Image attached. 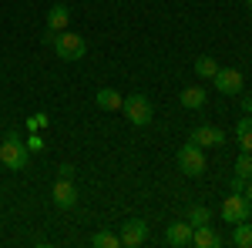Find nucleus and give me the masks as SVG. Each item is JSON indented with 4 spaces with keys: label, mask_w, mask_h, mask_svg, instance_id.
Masks as SVG:
<instances>
[{
    "label": "nucleus",
    "mask_w": 252,
    "mask_h": 248,
    "mask_svg": "<svg viewBox=\"0 0 252 248\" xmlns=\"http://www.w3.org/2000/svg\"><path fill=\"white\" fill-rule=\"evenodd\" d=\"M0 165L7 171H24L27 168V141L17 131H7L0 141Z\"/></svg>",
    "instance_id": "obj_1"
},
{
    "label": "nucleus",
    "mask_w": 252,
    "mask_h": 248,
    "mask_svg": "<svg viewBox=\"0 0 252 248\" xmlns=\"http://www.w3.org/2000/svg\"><path fill=\"white\" fill-rule=\"evenodd\" d=\"M54 54H58L64 64H74V60H81L84 54H88V40L81 37V34H74V30H61V34H54Z\"/></svg>",
    "instance_id": "obj_2"
},
{
    "label": "nucleus",
    "mask_w": 252,
    "mask_h": 248,
    "mask_svg": "<svg viewBox=\"0 0 252 248\" xmlns=\"http://www.w3.org/2000/svg\"><path fill=\"white\" fill-rule=\"evenodd\" d=\"M121 111H125V117H128L135 128H148V124H152V117H155V108H152L148 94H138V91L121 101Z\"/></svg>",
    "instance_id": "obj_3"
},
{
    "label": "nucleus",
    "mask_w": 252,
    "mask_h": 248,
    "mask_svg": "<svg viewBox=\"0 0 252 248\" xmlns=\"http://www.w3.org/2000/svg\"><path fill=\"white\" fill-rule=\"evenodd\" d=\"M175 165H178V171L189 174V178H202L205 174V148H198V144H182L178 154H175Z\"/></svg>",
    "instance_id": "obj_4"
},
{
    "label": "nucleus",
    "mask_w": 252,
    "mask_h": 248,
    "mask_svg": "<svg viewBox=\"0 0 252 248\" xmlns=\"http://www.w3.org/2000/svg\"><path fill=\"white\" fill-rule=\"evenodd\" d=\"M219 215H222V221H229V225H239V221L252 218V201L246 198V194H242V191H232V194L222 201Z\"/></svg>",
    "instance_id": "obj_5"
},
{
    "label": "nucleus",
    "mask_w": 252,
    "mask_h": 248,
    "mask_svg": "<svg viewBox=\"0 0 252 248\" xmlns=\"http://www.w3.org/2000/svg\"><path fill=\"white\" fill-rule=\"evenodd\" d=\"M212 81H215V91H219V94L235 97V94L246 91V77H242V71H235V67H219Z\"/></svg>",
    "instance_id": "obj_6"
},
{
    "label": "nucleus",
    "mask_w": 252,
    "mask_h": 248,
    "mask_svg": "<svg viewBox=\"0 0 252 248\" xmlns=\"http://www.w3.org/2000/svg\"><path fill=\"white\" fill-rule=\"evenodd\" d=\"M51 198H54V208L67 211L78 205V188H74V178H58L54 188H51Z\"/></svg>",
    "instance_id": "obj_7"
},
{
    "label": "nucleus",
    "mask_w": 252,
    "mask_h": 248,
    "mask_svg": "<svg viewBox=\"0 0 252 248\" xmlns=\"http://www.w3.org/2000/svg\"><path fill=\"white\" fill-rule=\"evenodd\" d=\"M121 248H138L145 245V238H148V225H145V218H128L125 225H121Z\"/></svg>",
    "instance_id": "obj_8"
},
{
    "label": "nucleus",
    "mask_w": 252,
    "mask_h": 248,
    "mask_svg": "<svg viewBox=\"0 0 252 248\" xmlns=\"http://www.w3.org/2000/svg\"><path fill=\"white\" fill-rule=\"evenodd\" d=\"M189 141L198 144V148H222V144H225V131L215 128V124H198Z\"/></svg>",
    "instance_id": "obj_9"
},
{
    "label": "nucleus",
    "mask_w": 252,
    "mask_h": 248,
    "mask_svg": "<svg viewBox=\"0 0 252 248\" xmlns=\"http://www.w3.org/2000/svg\"><path fill=\"white\" fill-rule=\"evenodd\" d=\"M165 245H172V248H189V245H192V225H189L185 218L168 221V225H165Z\"/></svg>",
    "instance_id": "obj_10"
},
{
    "label": "nucleus",
    "mask_w": 252,
    "mask_h": 248,
    "mask_svg": "<svg viewBox=\"0 0 252 248\" xmlns=\"http://www.w3.org/2000/svg\"><path fill=\"white\" fill-rule=\"evenodd\" d=\"M205 101H209V91H205L202 84H189V87H182V94H178V104L189 108V111L205 108Z\"/></svg>",
    "instance_id": "obj_11"
},
{
    "label": "nucleus",
    "mask_w": 252,
    "mask_h": 248,
    "mask_svg": "<svg viewBox=\"0 0 252 248\" xmlns=\"http://www.w3.org/2000/svg\"><path fill=\"white\" fill-rule=\"evenodd\" d=\"M192 245H198V248H219V245H222V235L212 228V221H209V225H195V228H192Z\"/></svg>",
    "instance_id": "obj_12"
},
{
    "label": "nucleus",
    "mask_w": 252,
    "mask_h": 248,
    "mask_svg": "<svg viewBox=\"0 0 252 248\" xmlns=\"http://www.w3.org/2000/svg\"><path fill=\"white\" fill-rule=\"evenodd\" d=\"M67 24H71V7L67 3H54L47 10V30L61 34V30H67Z\"/></svg>",
    "instance_id": "obj_13"
},
{
    "label": "nucleus",
    "mask_w": 252,
    "mask_h": 248,
    "mask_svg": "<svg viewBox=\"0 0 252 248\" xmlns=\"http://www.w3.org/2000/svg\"><path fill=\"white\" fill-rule=\"evenodd\" d=\"M121 91H115V87H101L94 94V104L101 108V111H121Z\"/></svg>",
    "instance_id": "obj_14"
},
{
    "label": "nucleus",
    "mask_w": 252,
    "mask_h": 248,
    "mask_svg": "<svg viewBox=\"0 0 252 248\" xmlns=\"http://www.w3.org/2000/svg\"><path fill=\"white\" fill-rule=\"evenodd\" d=\"M235 141L239 151H252V114H242L235 121Z\"/></svg>",
    "instance_id": "obj_15"
},
{
    "label": "nucleus",
    "mask_w": 252,
    "mask_h": 248,
    "mask_svg": "<svg viewBox=\"0 0 252 248\" xmlns=\"http://www.w3.org/2000/svg\"><path fill=\"white\" fill-rule=\"evenodd\" d=\"M232 245L252 248V225H249V218H246V221H239V225H232Z\"/></svg>",
    "instance_id": "obj_16"
},
{
    "label": "nucleus",
    "mask_w": 252,
    "mask_h": 248,
    "mask_svg": "<svg viewBox=\"0 0 252 248\" xmlns=\"http://www.w3.org/2000/svg\"><path fill=\"white\" fill-rule=\"evenodd\" d=\"M235 178H242V181L252 178V151H239V158H235Z\"/></svg>",
    "instance_id": "obj_17"
},
{
    "label": "nucleus",
    "mask_w": 252,
    "mask_h": 248,
    "mask_svg": "<svg viewBox=\"0 0 252 248\" xmlns=\"http://www.w3.org/2000/svg\"><path fill=\"white\" fill-rule=\"evenodd\" d=\"M195 74L198 77H215V71H219V64H215V57H209V54H202V57H195Z\"/></svg>",
    "instance_id": "obj_18"
},
{
    "label": "nucleus",
    "mask_w": 252,
    "mask_h": 248,
    "mask_svg": "<svg viewBox=\"0 0 252 248\" xmlns=\"http://www.w3.org/2000/svg\"><path fill=\"white\" fill-rule=\"evenodd\" d=\"M185 221H189V225H209V221H212V211L205 208V205H192V208H189V218H185Z\"/></svg>",
    "instance_id": "obj_19"
},
{
    "label": "nucleus",
    "mask_w": 252,
    "mask_h": 248,
    "mask_svg": "<svg viewBox=\"0 0 252 248\" xmlns=\"http://www.w3.org/2000/svg\"><path fill=\"white\" fill-rule=\"evenodd\" d=\"M91 245L94 248H121V238L115 231H97V235H91Z\"/></svg>",
    "instance_id": "obj_20"
},
{
    "label": "nucleus",
    "mask_w": 252,
    "mask_h": 248,
    "mask_svg": "<svg viewBox=\"0 0 252 248\" xmlns=\"http://www.w3.org/2000/svg\"><path fill=\"white\" fill-rule=\"evenodd\" d=\"M58 178H74V165H67V161H64V165L58 168Z\"/></svg>",
    "instance_id": "obj_21"
},
{
    "label": "nucleus",
    "mask_w": 252,
    "mask_h": 248,
    "mask_svg": "<svg viewBox=\"0 0 252 248\" xmlns=\"http://www.w3.org/2000/svg\"><path fill=\"white\" fill-rule=\"evenodd\" d=\"M27 151H44V141L40 138H27Z\"/></svg>",
    "instance_id": "obj_22"
},
{
    "label": "nucleus",
    "mask_w": 252,
    "mask_h": 248,
    "mask_svg": "<svg viewBox=\"0 0 252 248\" xmlns=\"http://www.w3.org/2000/svg\"><path fill=\"white\" fill-rule=\"evenodd\" d=\"M242 111L252 114V94H246V91H242Z\"/></svg>",
    "instance_id": "obj_23"
},
{
    "label": "nucleus",
    "mask_w": 252,
    "mask_h": 248,
    "mask_svg": "<svg viewBox=\"0 0 252 248\" xmlns=\"http://www.w3.org/2000/svg\"><path fill=\"white\" fill-rule=\"evenodd\" d=\"M242 188H246V181H242V178H235V174H232V191H242Z\"/></svg>",
    "instance_id": "obj_24"
},
{
    "label": "nucleus",
    "mask_w": 252,
    "mask_h": 248,
    "mask_svg": "<svg viewBox=\"0 0 252 248\" xmlns=\"http://www.w3.org/2000/svg\"><path fill=\"white\" fill-rule=\"evenodd\" d=\"M242 194H246V198H249V201H252V178H249V181H246V188H242Z\"/></svg>",
    "instance_id": "obj_25"
},
{
    "label": "nucleus",
    "mask_w": 252,
    "mask_h": 248,
    "mask_svg": "<svg viewBox=\"0 0 252 248\" xmlns=\"http://www.w3.org/2000/svg\"><path fill=\"white\" fill-rule=\"evenodd\" d=\"M246 7H249V10H252V0H246Z\"/></svg>",
    "instance_id": "obj_26"
}]
</instances>
